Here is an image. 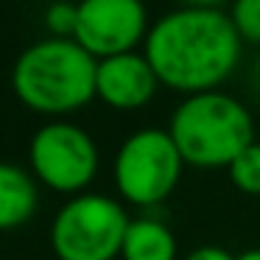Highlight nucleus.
Segmentation results:
<instances>
[{"mask_svg":"<svg viewBox=\"0 0 260 260\" xmlns=\"http://www.w3.org/2000/svg\"><path fill=\"white\" fill-rule=\"evenodd\" d=\"M146 59L157 79L174 90L213 92L241 62V37L221 9L185 6L148 28Z\"/></svg>","mask_w":260,"mask_h":260,"instance_id":"1","label":"nucleus"},{"mask_svg":"<svg viewBox=\"0 0 260 260\" xmlns=\"http://www.w3.org/2000/svg\"><path fill=\"white\" fill-rule=\"evenodd\" d=\"M98 59L76 40H42L20 53L12 73L17 98L42 115H62L95 95Z\"/></svg>","mask_w":260,"mask_h":260,"instance_id":"2","label":"nucleus"},{"mask_svg":"<svg viewBox=\"0 0 260 260\" xmlns=\"http://www.w3.org/2000/svg\"><path fill=\"white\" fill-rule=\"evenodd\" d=\"M168 135L182 162L196 168H230L232 159L254 143V123L238 98L226 92H196L176 107Z\"/></svg>","mask_w":260,"mask_h":260,"instance_id":"3","label":"nucleus"},{"mask_svg":"<svg viewBox=\"0 0 260 260\" xmlns=\"http://www.w3.org/2000/svg\"><path fill=\"white\" fill-rule=\"evenodd\" d=\"M126 230V210L115 199L81 193L53 218L51 243L59 260H112L123 249Z\"/></svg>","mask_w":260,"mask_h":260,"instance_id":"4","label":"nucleus"},{"mask_svg":"<svg viewBox=\"0 0 260 260\" xmlns=\"http://www.w3.org/2000/svg\"><path fill=\"white\" fill-rule=\"evenodd\" d=\"M182 174V154L165 129H140L115 157V185L126 202L151 207L171 196Z\"/></svg>","mask_w":260,"mask_h":260,"instance_id":"5","label":"nucleus"},{"mask_svg":"<svg viewBox=\"0 0 260 260\" xmlns=\"http://www.w3.org/2000/svg\"><path fill=\"white\" fill-rule=\"evenodd\" d=\"M31 165L40 182L59 193H76L98 171V148L81 126L68 120L45 123L31 140Z\"/></svg>","mask_w":260,"mask_h":260,"instance_id":"6","label":"nucleus"},{"mask_svg":"<svg viewBox=\"0 0 260 260\" xmlns=\"http://www.w3.org/2000/svg\"><path fill=\"white\" fill-rule=\"evenodd\" d=\"M148 17L137 0H84L79 3V23L73 40L98 62L132 48L146 37Z\"/></svg>","mask_w":260,"mask_h":260,"instance_id":"7","label":"nucleus"},{"mask_svg":"<svg viewBox=\"0 0 260 260\" xmlns=\"http://www.w3.org/2000/svg\"><path fill=\"white\" fill-rule=\"evenodd\" d=\"M157 73L148 64L146 53H120L98 62L95 95L115 109H137L148 104L157 92Z\"/></svg>","mask_w":260,"mask_h":260,"instance_id":"8","label":"nucleus"},{"mask_svg":"<svg viewBox=\"0 0 260 260\" xmlns=\"http://www.w3.org/2000/svg\"><path fill=\"white\" fill-rule=\"evenodd\" d=\"M37 185L23 168L0 162V230L23 226L37 213Z\"/></svg>","mask_w":260,"mask_h":260,"instance_id":"9","label":"nucleus"},{"mask_svg":"<svg viewBox=\"0 0 260 260\" xmlns=\"http://www.w3.org/2000/svg\"><path fill=\"white\" fill-rule=\"evenodd\" d=\"M120 254H123V260H174L176 238L162 221L137 218L129 221Z\"/></svg>","mask_w":260,"mask_h":260,"instance_id":"10","label":"nucleus"},{"mask_svg":"<svg viewBox=\"0 0 260 260\" xmlns=\"http://www.w3.org/2000/svg\"><path fill=\"white\" fill-rule=\"evenodd\" d=\"M230 179L238 190L260 196V143L246 146L230 165Z\"/></svg>","mask_w":260,"mask_h":260,"instance_id":"11","label":"nucleus"},{"mask_svg":"<svg viewBox=\"0 0 260 260\" xmlns=\"http://www.w3.org/2000/svg\"><path fill=\"white\" fill-rule=\"evenodd\" d=\"M230 20L241 40L260 45V0H238Z\"/></svg>","mask_w":260,"mask_h":260,"instance_id":"12","label":"nucleus"},{"mask_svg":"<svg viewBox=\"0 0 260 260\" xmlns=\"http://www.w3.org/2000/svg\"><path fill=\"white\" fill-rule=\"evenodd\" d=\"M48 31L56 40H73L76 37V23H79V6L73 3H53L45 14Z\"/></svg>","mask_w":260,"mask_h":260,"instance_id":"13","label":"nucleus"},{"mask_svg":"<svg viewBox=\"0 0 260 260\" xmlns=\"http://www.w3.org/2000/svg\"><path fill=\"white\" fill-rule=\"evenodd\" d=\"M185 260H235V257L221 246H199V249H193Z\"/></svg>","mask_w":260,"mask_h":260,"instance_id":"14","label":"nucleus"},{"mask_svg":"<svg viewBox=\"0 0 260 260\" xmlns=\"http://www.w3.org/2000/svg\"><path fill=\"white\" fill-rule=\"evenodd\" d=\"M235 260H260V249H249V252L238 254Z\"/></svg>","mask_w":260,"mask_h":260,"instance_id":"15","label":"nucleus"}]
</instances>
